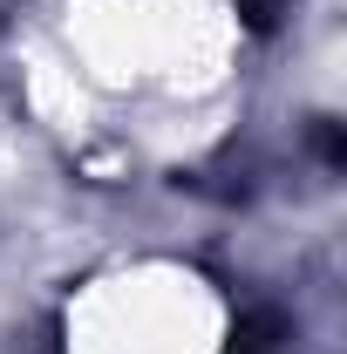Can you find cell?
<instances>
[{"label": "cell", "mask_w": 347, "mask_h": 354, "mask_svg": "<svg viewBox=\"0 0 347 354\" xmlns=\"http://www.w3.org/2000/svg\"><path fill=\"white\" fill-rule=\"evenodd\" d=\"M245 48V0H55L35 102L48 116L62 102L82 116H184L238 82Z\"/></svg>", "instance_id": "1"}, {"label": "cell", "mask_w": 347, "mask_h": 354, "mask_svg": "<svg viewBox=\"0 0 347 354\" xmlns=\"http://www.w3.org/2000/svg\"><path fill=\"white\" fill-rule=\"evenodd\" d=\"M238 307L205 266L171 252L95 266L62 300L55 354H232Z\"/></svg>", "instance_id": "2"}]
</instances>
